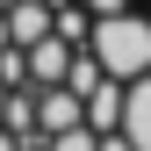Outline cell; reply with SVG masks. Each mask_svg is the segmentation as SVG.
Wrapping results in <instances>:
<instances>
[{"mask_svg":"<svg viewBox=\"0 0 151 151\" xmlns=\"http://www.w3.org/2000/svg\"><path fill=\"white\" fill-rule=\"evenodd\" d=\"M50 151H101V129L72 122V129H58V137H50Z\"/></svg>","mask_w":151,"mask_h":151,"instance_id":"obj_5","label":"cell"},{"mask_svg":"<svg viewBox=\"0 0 151 151\" xmlns=\"http://www.w3.org/2000/svg\"><path fill=\"white\" fill-rule=\"evenodd\" d=\"M58 29V14L43 7V0H7V7H0V43H43V36Z\"/></svg>","mask_w":151,"mask_h":151,"instance_id":"obj_2","label":"cell"},{"mask_svg":"<svg viewBox=\"0 0 151 151\" xmlns=\"http://www.w3.org/2000/svg\"><path fill=\"white\" fill-rule=\"evenodd\" d=\"M72 50H79V43H65L58 29H50L43 43H29V86H58L65 72H72Z\"/></svg>","mask_w":151,"mask_h":151,"instance_id":"obj_4","label":"cell"},{"mask_svg":"<svg viewBox=\"0 0 151 151\" xmlns=\"http://www.w3.org/2000/svg\"><path fill=\"white\" fill-rule=\"evenodd\" d=\"M122 137L137 151H151V72L122 79Z\"/></svg>","mask_w":151,"mask_h":151,"instance_id":"obj_3","label":"cell"},{"mask_svg":"<svg viewBox=\"0 0 151 151\" xmlns=\"http://www.w3.org/2000/svg\"><path fill=\"white\" fill-rule=\"evenodd\" d=\"M129 0H86V14H122Z\"/></svg>","mask_w":151,"mask_h":151,"instance_id":"obj_6","label":"cell"},{"mask_svg":"<svg viewBox=\"0 0 151 151\" xmlns=\"http://www.w3.org/2000/svg\"><path fill=\"white\" fill-rule=\"evenodd\" d=\"M86 50L101 58L108 79H137V72H151V14H93L86 29Z\"/></svg>","mask_w":151,"mask_h":151,"instance_id":"obj_1","label":"cell"},{"mask_svg":"<svg viewBox=\"0 0 151 151\" xmlns=\"http://www.w3.org/2000/svg\"><path fill=\"white\" fill-rule=\"evenodd\" d=\"M101 151H137V144H129L122 129H108V137H101Z\"/></svg>","mask_w":151,"mask_h":151,"instance_id":"obj_7","label":"cell"}]
</instances>
